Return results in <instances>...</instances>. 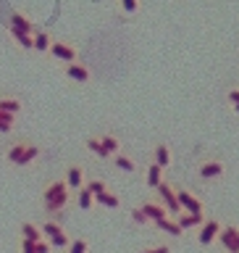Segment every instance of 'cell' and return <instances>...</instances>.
<instances>
[{
  "label": "cell",
  "instance_id": "obj_32",
  "mask_svg": "<svg viewBox=\"0 0 239 253\" xmlns=\"http://www.w3.org/2000/svg\"><path fill=\"white\" fill-rule=\"evenodd\" d=\"M129 216H132V221H134V224H139V227H147V224H153V221H150V219L145 216V213H142V209H132V213H129Z\"/></svg>",
  "mask_w": 239,
  "mask_h": 253
},
{
  "label": "cell",
  "instance_id": "obj_12",
  "mask_svg": "<svg viewBox=\"0 0 239 253\" xmlns=\"http://www.w3.org/2000/svg\"><path fill=\"white\" fill-rule=\"evenodd\" d=\"M139 209H142V213H145L150 221H153V224H155V221H161V219H169V216H171V213L166 211V206H163V203H158L155 198L145 201V203L139 206Z\"/></svg>",
  "mask_w": 239,
  "mask_h": 253
},
{
  "label": "cell",
  "instance_id": "obj_20",
  "mask_svg": "<svg viewBox=\"0 0 239 253\" xmlns=\"http://www.w3.org/2000/svg\"><path fill=\"white\" fill-rule=\"evenodd\" d=\"M98 137H100L102 148L108 150V156H110V158H113L116 153H121V137H118L116 132H100Z\"/></svg>",
  "mask_w": 239,
  "mask_h": 253
},
{
  "label": "cell",
  "instance_id": "obj_27",
  "mask_svg": "<svg viewBox=\"0 0 239 253\" xmlns=\"http://www.w3.org/2000/svg\"><path fill=\"white\" fill-rule=\"evenodd\" d=\"M87 190H90V193L98 198V195L105 193V190H110V187H108V182L102 179V177H90V179H87Z\"/></svg>",
  "mask_w": 239,
  "mask_h": 253
},
{
  "label": "cell",
  "instance_id": "obj_24",
  "mask_svg": "<svg viewBox=\"0 0 239 253\" xmlns=\"http://www.w3.org/2000/svg\"><path fill=\"white\" fill-rule=\"evenodd\" d=\"M19 232L24 240H32V243H39L42 240V229H39V224H34V221H21L19 224Z\"/></svg>",
  "mask_w": 239,
  "mask_h": 253
},
{
  "label": "cell",
  "instance_id": "obj_18",
  "mask_svg": "<svg viewBox=\"0 0 239 253\" xmlns=\"http://www.w3.org/2000/svg\"><path fill=\"white\" fill-rule=\"evenodd\" d=\"M95 206H100V209H108V211H118V209L124 206V201H121V195H118L116 190H105L102 195L95 198Z\"/></svg>",
  "mask_w": 239,
  "mask_h": 253
},
{
  "label": "cell",
  "instance_id": "obj_4",
  "mask_svg": "<svg viewBox=\"0 0 239 253\" xmlns=\"http://www.w3.org/2000/svg\"><path fill=\"white\" fill-rule=\"evenodd\" d=\"M155 201L166 206V211L171 213V216H176V213H181V206H179V198H176V187L171 185V182H161L155 190Z\"/></svg>",
  "mask_w": 239,
  "mask_h": 253
},
{
  "label": "cell",
  "instance_id": "obj_35",
  "mask_svg": "<svg viewBox=\"0 0 239 253\" xmlns=\"http://www.w3.org/2000/svg\"><path fill=\"white\" fill-rule=\"evenodd\" d=\"M226 98H229V103H232V106H239V87H232V90L226 92Z\"/></svg>",
  "mask_w": 239,
  "mask_h": 253
},
{
  "label": "cell",
  "instance_id": "obj_10",
  "mask_svg": "<svg viewBox=\"0 0 239 253\" xmlns=\"http://www.w3.org/2000/svg\"><path fill=\"white\" fill-rule=\"evenodd\" d=\"M63 77L71 79L74 84H87L92 79V71L84 63H63Z\"/></svg>",
  "mask_w": 239,
  "mask_h": 253
},
{
  "label": "cell",
  "instance_id": "obj_26",
  "mask_svg": "<svg viewBox=\"0 0 239 253\" xmlns=\"http://www.w3.org/2000/svg\"><path fill=\"white\" fill-rule=\"evenodd\" d=\"M84 145H87V150H90V153H95V156H98L100 158V161H108V150L105 148H102V142H100V137H98V134H90V137H87L84 140Z\"/></svg>",
  "mask_w": 239,
  "mask_h": 253
},
{
  "label": "cell",
  "instance_id": "obj_19",
  "mask_svg": "<svg viewBox=\"0 0 239 253\" xmlns=\"http://www.w3.org/2000/svg\"><path fill=\"white\" fill-rule=\"evenodd\" d=\"M163 174H166V169H161L158 164L150 161V164H147V169H145V185H147L150 190H155L158 185H161V182H166Z\"/></svg>",
  "mask_w": 239,
  "mask_h": 253
},
{
  "label": "cell",
  "instance_id": "obj_6",
  "mask_svg": "<svg viewBox=\"0 0 239 253\" xmlns=\"http://www.w3.org/2000/svg\"><path fill=\"white\" fill-rule=\"evenodd\" d=\"M47 55H53L61 63H79V47L74 42H68V40H53Z\"/></svg>",
  "mask_w": 239,
  "mask_h": 253
},
{
  "label": "cell",
  "instance_id": "obj_3",
  "mask_svg": "<svg viewBox=\"0 0 239 253\" xmlns=\"http://www.w3.org/2000/svg\"><path fill=\"white\" fill-rule=\"evenodd\" d=\"M197 177H200L203 182H218V179H224L226 177V164L221 161V158H216V156L203 158L200 166H197Z\"/></svg>",
  "mask_w": 239,
  "mask_h": 253
},
{
  "label": "cell",
  "instance_id": "obj_36",
  "mask_svg": "<svg viewBox=\"0 0 239 253\" xmlns=\"http://www.w3.org/2000/svg\"><path fill=\"white\" fill-rule=\"evenodd\" d=\"M21 253H37V248H34V243H32V240H24V237H21Z\"/></svg>",
  "mask_w": 239,
  "mask_h": 253
},
{
  "label": "cell",
  "instance_id": "obj_29",
  "mask_svg": "<svg viewBox=\"0 0 239 253\" xmlns=\"http://www.w3.org/2000/svg\"><path fill=\"white\" fill-rule=\"evenodd\" d=\"M8 35H11V40H16V45L21 50H32V35H24V32H16V29H8Z\"/></svg>",
  "mask_w": 239,
  "mask_h": 253
},
{
  "label": "cell",
  "instance_id": "obj_22",
  "mask_svg": "<svg viewBox=\"0 0 239 253\" xmlns=\"http://www.w3.org/2000/svg\"><path fill=\"white\" fill-rule=\"evenodd\" d=\"M113 166L118 171H124V174H134V171H137V161H134L129 153H124V150L113 156Z\"/></svg>",
  "mask_w": 239,
  "mask_h": 253
},
{
  "label": "cell",
  "instance_id": "obj_34",
  "mask_svg": "<svg viewBox=\"0 0 239 253\" xmlns=\"http://www.w3.org/2000/svg\"><path fill=\"white\" fill-rule=\"evenodd\" d=\"M34 248H37V253H53V245L47 243L45 237H42V240H39V243H34Z\"/></svg>",
  "mask_w": 239,
  "mask_h": 253
},
{
  "label": "cell",
  "instance_id": "obj_28",
  "mask_svg": "<svg viewBox=\"0 0 239 253\" xmlns=\"http://www.w3.org/2000/svg\"><path fill=\"white\" fill-rule=\"evenodd\" d=\"M66 253H90V240L87 237H71Z\"/></svg>",
  "mask_w": 239,
  "mask_h": 253
},
{
  "label": "cell",
  "instance_id": "obj_11",
  "mask_svg": "<svg viewBox=\"0 0 239 253\" xmlns=\"http://www.w3.org/2000/svg\"><path fill=\"white\" fill-rule=\"evenodd\" d=\"M8 29L24 32V35H34V32H37L39 27L29 19L27 13H21V11H11V24H8Z\"/></svg>",
  "mask_w": 239,
  "mask_h": 253
},
{
  "label": "cell",
  "instance_id": "obj_21",
  "mask_svg": "<svg viewBox=\"0 0 239 253\" xmlns=\"http://www.w3.org/2000/svg\"><path fill=\"white\" fill-rule=\"evenodd\" d=\"M39 158H42V148H39L37 142H29V148L24 150V156L19 158V164H16V169H24V166H29V164H37Z\"/></svg>",
  "mask_w": 239,
  "mask_h": 253
},
{
  "label": "cell",
  "instance_id": "obj_14",
  "mask_svg": "<svg viewBox=\"0 0 239 253\" xmlns=\"http://www.w3.org/2000/svg\"><path fill=\"white\" fill-rule=\"evenodd\" d=\"M53 40H55V37L50 35V32L39 27V29L34 32V35H32V50H34V53H39V55L50 53V45H53Z\"/></svg>",
  "mask_w": 239,
  "mask_h": 253
},
{
  "label": "cell",
  "instance_id": "obj_13",
  "mask_svg": "<svg viewBox=\"0 0 239 253\" xmlns=\"http://www.w3.org/2000/svg\"><path fill=\"white\" fill-rule=\"evenodd\" d=\"M29 142H32V140H27V137H16L11 145H5V156H3L5 164H11V166L19 164V158L24 156V150L29 148Z\"/></svg>",
  "mask_w": 239,
  "mask_h": 253
},
{
  "label": "cell",
  "instance_id": "obj_16",
  "mask_svg": "<svg viewBox=\"0 0 239 253\" xmlns=\"http://www.w3.org/2000/svg\"><path fill=\"white\" fill-rule=\"evenodd\" d=\"M173 219L179 221V227L184 229V232H189V229H200V227H203V221L208 219V216H205V213H189V211H181V213H176Z\"/></svg>",
  "mask_w": 239,
  "mask_h": 253
},
{
  "label": "cell",
  "instance_id": "obj_2",
  "mask_svg": "<svg viewBox=\"0 0 239 253\" xmlns=\"http://www.w3.org/2000/svg\"><path fill=\"white\" fill-rule=\"evenodd\" d=\"M39 229H42V237L53 245V248H58V251H66V248H68L71 235L66 232V229H63L61 221H55V219H45L42 224H39Z\"/></svg>",
  "mask_w": 239,
  "mask_h": 253
},
{
  "label": "cell",
  "instance_id": "obj_9",
  "mask_svg": "<svg viewBox=\"0 0 239 253\" xmlns=\"http://www.w3.org/2000/svg\"><path fill=\"white\" fill-rule=\"evenodd\" d=\"M218 243L226 253H239V227L237 224H224L218 232Z\"/></svg>",
  "mask_w": 239,
  "mask_h": 253
},
{
  "label": "cell",
  "instance_id": "obj_1",
  "mask_svg": "<svg viewBox=\"0 0 239 253\" xmlns=\"http://www.w3.org/2000/svg\"><path fill=\"white\" fill-rule=\"evenodd\" d=\"M71 198H74V193L68 190L63 177H50L47 179L42 185V211L47 213V219L58 221L63 216V211L68 209Z\"/></svg>",
  "mask_w": 239,
  "mask_h": 253
},
{
  "label": "cell",
  "instance_id": "obj_7",
  "mask_svg": "<svg viewBox=\"0 0 239 253\" xmlns=\"http://www.w3.org/2000/svg\"><path fill=\"white\" fill-rule=\"evenodd\" d=\"M176 187V198H179V206L181 211H189V213H205V203L200 195H195L189 187H181V185H173Z\"/></svg>",
  "mask_w": 239,
  "mask_h": 253
},
{
  "label": "cell",
  "instance_id": "obj_23",
  "mask_svg": "<svg viewBox=\"0 0 239 253\" xmlns=\"http://www.w3.org/2000/svg\"><path fill=\"white\" fill-rule=\"evenodd\" d=\"M155 227L161 229V232H166V235H171V237H184L187 232L179 227V221L173 219V216H169V219H161V221H155Z\"/></svg>",
  "mask_w": 239,
  "mask_h": 253
},
{
  "label": "cell",
  "instance_id": "obj_30",
  "mask_svg": "<svg viewBox=\"0 0 239 253\" xmlns=\"http://www.w3.org/2000/svg\"><path fill=\"white\" fill-rule=\"evenodd\" d=\"M11 132H16V116L0 111V134H11Z\"/></svg>",
  "mask_w": 239,
  "mask_h": 253
},
{
  "label": "cell",
  "instance_id": "obj_25",
  "mask_svg": "<svg viewBox=\"0 0 239 253\" xmlns=\"http://www.w3.org/2000/svg\"><path fill=\"white\" fill-rule=\"evenodd\" d=\"M74 203H76V209L79 211H92V206H95V195L87 190V185L82 190H76L74 193Z\"/></svg>",
  "mask_w": 239,
  "mask_h": 253
},
{
  "label": "cell",
  "instance_id": "obj_31",
  "mask_svg": "<svg viewBox=\"0 0 239 253\" xmlns=\"http://www.w3.org/2000/svg\"><path fill=\"white\" fill-rule=\"evenodd\" d=\"M118 8H121L124 16H134V13H139L142 0H118Z\"/></svg>",
  "mask_w": 239,
  "mask_h": 253
},
{
  "label": "cell",
  "instance_id": "obj_33",
  "mask_svg": "<svg viewBox=\"0 0 239 253\" xmlns=\"http://www.w3.org/2000/svg\"><path fill=\"white\" fill-rule=\"evenodd\" d=\"M137 253H171V245H166V243H158V245H145L142 251Z\"/></svg>",
  "mask_w": 239,
  "mask_h": 253
},
{
  "label": "cell",
  "instance_id": "obj_8",
  "mask_svg": "<svg viewBox=\"0 0 239 253\" xmlns=\"http://www.w3.org/2000/svg\"><path fill=\"white\" fill-rule=\"evenodd\" d=\"M221 227H224V221L216 219V216H208L203 221V227L197 229V243L203 245V248H208V245H213L218 240V232H221Z\"/></svg>",
  "mask_w": 239,
  "mask_h": 253
},
{
  "label": "cell",
  "instance_id": "obj_5",
  "mask_svg": "<svg viewBox=\"0 0 239 253\" xmlns=\"http://www.w3.org/2000/svg\"><path fill=\"white\" fill-rule=\"evenodd\" d=\"M63 179H66V185H68V190L71 193H76V190H82L84 185H87V166L82 164V161H74V164H68L66 169H63V174H61Z\"/></svg>",
  "mask_w": 239,
  "mask_h": 253
},
{
  "label": "cell",
  "instance_id": "obj_17",
  "mask_svg": "<svg viewBox=\"0 0 239 253\" xmlns=\"http://www.w3.org/2000/svg\"><path fill=\"white\" fill-rule=\"evenodd\" d=\"M153 164H158L161 169H169L173 164V150H171L169 142H158L153 148Z\"/></svg>",
  "mask_w": 239,
  "mask_h": 253
},
{
  "label": "cell",
  "instance_id": "obj_15",
  "mask_svg": "<svg viewBox=\"0 0 239 253\" xmlns=\"http://www.w3.org/2000/svg\"><path fill=\"white\" fill-rule=\"evenodd\" d=\"M0 111H3V114H11V116H16V119H19V114L24 111V103H21V98H19V95L0 92Z\"/></svg>",
  "mask_w": 239,
  "mask_h": 253
}]
</instances>
